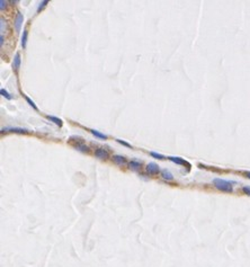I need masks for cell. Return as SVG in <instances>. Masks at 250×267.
<instances>
[{
    "label": "cell",
    "instance_id": "cell-18",
    "mask_svg": "<svg viewBox=\"0 0 250 267\" xmlns=\"http://www.w3.org/2000/svg\"><path fill=\"white\" fill-rule=\"evenodd\" d=\"M48 4V0H44V1H41L40 2V5H38V8H37V11H41L42 10V9H43V8L45 7V6H46V5Z\"/></svg>",
    "mask_w": 250,
    "mask_h": 267
},
{
    "label": "cell",
    "instance_id": "cell-8",
    "mask_svg": "<svg viewBox=\"0 0 250 267\" xmlns=\"http://www.w3.org/2000/svg\"><path fill=\"white\" fill-rule=\"evenodd\" d=\"M129 168L130 169H132L134 171H138L141 169V162L139 161H135V160H132V161H130L129 162Z\"/></svg>",
    "mask_w": 250,
    "mask_h": 267
},
{
    "label": "cell",
    "instance_id": "cell-15",
    "mask_svg": "<svg viewBox=\"0 0 250 267\" xmlns=\"http://www.w3.org/2000/svg\"><path fill=\"white\" fill-rule=\"evenodd\" d=\"M150 156L155 158V159H159V160H165L166 157L161 153H158V152H155V151H150Z\"/></svg>",
    "mask_w": 250,
    "mask_h": 267
},
{
    "label": "cell",
    "instance_id": "cell-4",
    "mask_svg": "<svg viewBox=\"0 0 250 267\" xmlns=\"http://www.w3.org/2000/svg\"><path fill=\"white\" fill-rule=\"evenodd\" d=\"M168 159L170 161H173V163H177V165H180V166H187V167H191V165L184 160L183 158H179V157H168Z\"/></svg>",
    "mask_w": 250,
    "mask_h": 267
},
{
    "label": "cell",
    "instance_id": "cell-14",
    "mask_svg": "<svg viewBox=\"0 0 250 267\" xmlns=\"http://www.w3.org/2000/svg\"><path fill=\"white\" fill-rule=\"evenodd\" d=\"M91 133L95 135L96 137H98V139H102V140H106L107 139V135L106 134H104L102 133V132H99V131H97V130H91Z\"/></svg>",
    "mask_w": 250,
    "mask_h": 267
},
{
    "label": "cell",
    "instance_id": "cell-2",
    "mask_svg": "<svg viewBox=\"0 0 250 267\" xmlns=\"http://www.w3.org/2000/svg\"><path fill=\"white\" fill-rule=\"evenodd\" d=\"M145 169H147L148 173L151 175H157L159 171H160V168H159V166L155 162H149L147 165Z\"/></svg>",
    "mask_w": 250,
    "mask_h": 267
},
{
    "label": "cell",
    "instance_id": "cell-10",
    "mask_svg": "<svg viewBox=\"0 0 250 267\" xmlns=\"http://www.w3.org/2000/svg\"><path fill=\"white\" fill-rule=\"evenodd\" d=\"M12 67L15 68V70H19V68H20V54L19 53H16L14 62H12Z\"/></svg>",
    "mask_w": 250,
    "mask_h": 267
},
{
    "label": "cell",
    "instance_id": "cell-7",
    "mask_svg": "<svg viewBox=\"0 0 250 267\" xmlns=\"http://www.w3.org/2000/svg\"><path fill=\"white\" fill-rule=\"evenodd\" d=\"M113 161H114V163L118 165V166H123V165L126 163V159H125L123 156H120V155L113 156Z\"/></svg>",
    "mask_w": 250,
    "mask_h": 267
},
{
    "label": "cell",
    "instance_id": "cell-20",
    "mask_svg": "<svg viewBox=\"0 0 250 267\" xmlns=\"http://www.w3.org/2000/svg\"><path fill=\"white\" fill-rule=\"evenodd\" d=\"M7 1H5V0H1V1H0V8H1V10H4L5 8L7 7Z\"/></svg>",
    "mask_w": 250,
    "mask_h": 267
},
{
    "label": "cell",
    "instance_id": "cell-9",
    "mask_svg": "<svg viewBox=\"0 0 250 267\" xmlns=\"http://www.w3.org/2000/svg\"><path fill=\"white\" fill-rule=\"evenodd\" d=\"M161 176L165 180H173V175L167 169H162L161 170Z\"/></svg>",
    "mask_w": 250,
    "mask_h": 267
},
{
    "label": "cell",
    "instance_id": "cell-5",
    "mask_svg": "<svg viewBox=\"0 0 250 267\" xmlns=\"http://www.w3.org/2000/svg\"><path fill=\"white\" fill-rule=\"evenodd\" d=\"M2 132H14V133H28L30 131L27 129H23V127H6L2 129Z\"/></svg>",
    "mask_w": 250,
    "mask_h": 267
},
{
    "label": "cell",
    "instance_id": "cell-17",
    "mask_svg": "<svg viewBox=\"0 0 250 267\" xmlns=\"http://www.w3.org/2000/svg\"><path fill=\"white\" fill-rule=\"evenodd\" d=\"M23 96L25 97V99H26V101H27V103H28V104H30V106H32V107H33V108H34V109H35V111H37V106H36V105H35V103H34L33 100L30 99V97H27V96H26V95H23Z\"/></svg>",
    "mask_w": 250,
    "mask_h": 267
},
{
    "label": "cell",
    "instance_id": "cell-21",
    "mask_svg": "<svg viewBox=\"0 0 250 267\" xmlns=\"http://www.w3.org/2000/svg\"><path fill=\"white\" fill-rule=\"evenodd\" d=\"M116 141L118 142V143H121L122 145H125V147H127V148H131V144L130 143H127V142H125V141H122V140H120V139H117Z\"/></svg>",
    "mask_w": 250,
    "mask_h": 267
},
{
    "label": "cell",
    "instance_id": "cell-13",
    "mask_svg": "<svg viewBox=\"0 0 250 267\" xmlns=\"http://www.w3.org/2000/svg\"><path fill=\"white\" fill-rule=\"evenodd\" d=\"M48 119L51 121V122H53L55 124V125H59L61 126L62 125V119H59V117H56V116H52V115H48Z\"/></svg>",
    "mask_w": 250,
    "mask_h": 267
},
{
    "label": "cell",
    "instance_id": "cell-3",
    "mask_svg": "<svg viewBox=\"0 0 250 267\" xmlns=\"http://www.w3.org/2000/svg\"><path fill=\"white\" fill-rule=\"evenodd\" d=\"M108 151L107 150H105L104 148H98V149H96V151H95V157L96 158H98V159H106V158H108Z\"/></svg>",
    "mask_w": 250,
    "mask_h": 267
},
{
    "label": "cell",
    "instance_id": "cell-23",
    "mask_svg": "<svg viewBox=\"0 0 250 267\" xmlns=\"http://www.w3.org/2000/svg\"><path fill=\"white\" fill-rule=\"evenodd\" d=\"M0 44H1V46L4 45V35H1V36H0Z\"/></svg>",
    "mask_w": 250,
    "mask_h": 267
},
{
    "label": "cell",
    "instance_id": "cell-1",
    "mask_svg": "<svg viewBox=\"0 0 250 267\" xmlns=\"http://www.w3.org/2000/svg\"><path fill=\"white\" fill-rule=\"evenodd\" d=\"M233 182L230 180H225L222 178H214L213 185L216 187L221 192H225V193H232L233 192Z\"/></svg>",
    "mask_w": 250,
    "mask_h": 267
},
{
    "label": "cell",
    "instance_id": "cell-24",
    "mask_svg": "<svg viewBox=\"0 0 250 267\" xmlns=\"http://www.w3.org/2000/svg\"><path fill=\"white\" fill-rule=\"evenodd\" d=\"M246 176L250 179V171H246Z\"/></svg>",
    "mask_w": 250,
    "mask_h": 267
},
{
    "label": "cell",
    "instance_id": "cell-11",
    "mask_svg": "<svg viewBox=\"0 0 250 267\" xmlns=\"http://www.w3.org/2000/svg\"><path fill=\"white\" fill-rule=\"evenodd\" d=\"M27 37H28V32H27V30H23L22 38H20V44H22L23 48H26V44H27Z\"/></svg>",
    "mask_w": 250,
    "mask_h": 267
},
{
    "label": "cell",
    "instance_id": "cell-12",
    "mask_svg": "<svg viewBox=\"0 0 250 267\" xmlns=\"http://www.w3.org/2000/svg\"><path fill=\"white\" fill-rule=\"evenodd\" d=\"M74 149L78 150V151H80V152H88L89 151V147L88 145L84 144V143H77V144L74 145Z\"/></svg>",
    "mask_w": 250,
    "mask_h": 267
},
{
    "label": "cell",
    "instance_id": "cell-22",
    "mask_svg": "<svg viewBox=\"0 0 250 267\" xmlns=\"http://www.w3.org/2000/svg\"><path fill=\"white\" fill-rule=\"evenodd\" d=\"M0 25H1V34L4 33V27L6 26V22H5L4 18H1V23H0Z\"/></svg>",
    "mask_w": 250,
    "mask_h": 267
},
{
    "label": "cell",
    "instance_id": "cell-19",
    "mask_svg": "<svg viewBox=\"0 0 250 267\" xmlns=\"http://www.w3.org/2000/svg\"><path fill=\"white\" fill-rule=\"evenodd\" d=\"M242 192L245 194H247V195H249V196H250V186H243Z\"/></svg>",
    "mask_w": 250,
    "mask_h": 267
},
{
    "label": "cell",
    "instance_id": "cell-6",
    "mask_svg": "<svg viewBox=\"0 0 250 267\" xmlns=\"http://www.w3.org/2000/svg\"><path fill=\"white\" fill-rule=\"evenodd\" d=\"M23 22H24V16H23V14H22V12H17L16 20H15V28H16V30H17V32H20Z\"/></svg>",
    "mask_w": 250,
    "mask_h": 267
},
{
    "label": "cell",
    "instance_id": "cell-16",
    "mask_svg": "<svg viewBox=\"0 0 250 267\" xmlns=\"http://www.w3.org/2000/svg\"><path fill=\"white\" fill-rule=\"evenodd\" d=\"M0 94H1V95H2V96H4L5 98H6V99H8V100H10V99H11L10 94L8 93V91H7V90H6V89H4V88H1V89H0Z\"/></svg>",
    "mask_w": 250,
    "mask_h": 267
}]
</instances>
